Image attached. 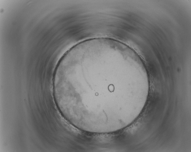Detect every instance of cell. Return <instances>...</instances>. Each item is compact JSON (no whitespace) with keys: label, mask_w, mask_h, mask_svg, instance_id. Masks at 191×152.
<instances>
[{"label":"cell","mask_w":191,"mask_h":152,"mask_svg":"<svg viewBox=\"0 0 191 152\" xmlns=\"http://www.w3.org/2000/svg\"><path fill=\"white\" fill-rule=\"evenodd\" d=\"M131 64L121 46L108 41L83 44L63 55L54 81L59 106L68 121L102 131L117 124L123 82Z\"/></svg>","instance_id":"cell-1"}]
</instances>
